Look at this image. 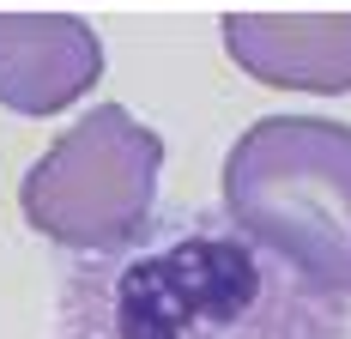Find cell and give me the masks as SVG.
Wrapping results in <instances>:
<instances>
[{
  "mask_svg": "<svg viewBox=\"0 0 351 339\" xmlns=\"http://www.w3.org/2000/svg\"><path fill=\"white\" fill-rule=\"evenodd\" d=\"M218 36L254 85L309 97L351 91V12H230Z\"/></svg>",
  "mask_w": 351,
  "mask_h": 339,
  "instance_id": "5b68a950",
  "label": "cell"
},
{
  "mask_svg": "<svg viewBox=\"0 0 351 339\" xmlns=\"http://www.w3.org/2000/svg\"><path fill=\"white\" fill-rule=\"evenodd\" d=\"M303 291L273 285V267L237 242L188 237L158 261H128L97 297V334L79 327L85 339H333Z\"/></svg>",
  "mask_w": 351,
  "mask_h": 339,
  "instance_id": "7a4b0ae2",
  "label": "cell"
},
{
  "mask_svg": "<svg viewBox=\"0 0 351 339\" xmlns=\"http://www.w3.org/2000/svg\"><path fill=\"white\" fill-rule=\"evenodd\" d=\"M164 139L134 109L97 103L19 182V212L43 242L73 255L134 248L158 206Z\"/></svg>",
  "mask_w": 351,
  "mask_h": 339,
  "instance_id": "3957f363",
  "label": "cell"
},
{
  "mask_svg": "<svg viewBox=\"0 0 351 339\" xmlns=\"http://www.w3.org/2000/svg\"><path fill=\"white\" fill-rule=\"evenodd\" d=\"M104 79V36L79 12H0V103L61 115Z\"/></svg>",
  "mask_w": 351,
  "mask_h": 339,
  "instance_id": "277c9868",
  "label": "cell"
},
{
  "mask_svg": "<svg viewBox=\"0 0 351 339\" xmlns=\"http://www.w3.org/2000/svg\"><path fill=\"white\" fill-rule=\"evenodd\" d=\"M224 218L315 297H351V121L261 115L224 152Z\"/></svg>",
  "mask_w": 351,
  "mask_h": 339,
  "instance_id": "6da1fadb",
  "label": "cell"
}]
</instances>
